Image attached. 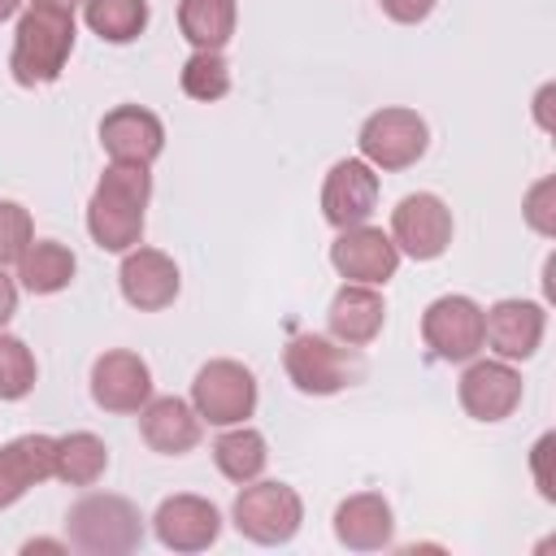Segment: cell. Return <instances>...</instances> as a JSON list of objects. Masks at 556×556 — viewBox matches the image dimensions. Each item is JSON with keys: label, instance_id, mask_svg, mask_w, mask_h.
<instances>
[{"label": "cell", "instance_id": "484cf974", "mask_svg": "<svg viewBox=\"0 0 556 556\" xmlns=\"http://www.w3.org/2000/svg\"><path fill=\"white\" fill-rule=\"evenodd\" d=\"M148 0H83L87 30L104 43H130L148 30Z\"/></svg>", "mask_w": 556, "mask_h": 556}, {"label": "cell", "instance_id": "cb8c5ba5", "mask_svg": "<svg viewBox=\"0 0 556 556\" xmlns=\"http://www.w3.org/2000/svg\"><path fill=\"white\" fill-rule=\"evenodd\" d=\"M213 465L222 469V478H230V482H252V478H261L265 473V465H269V443H265V434L261 430H252V426H222V434H217V443H213Z\"/></svg>", "mask_w": 556, "mask_h": 556}, {"label": "cell", "instance_id": "7402d4cb", "mask_svg": "<svg viewBox=\"0 0 556 556\" xmlns=\"http://www.w3.org/2000/svg\"><path fill=\"white\" fill-rule=\"evenodd\" d=\"M239 4L235 0H178V30L200 52H222L235 39Z\"/></svg>", "mask_w": 556, "mask_h": 556}, {"label": "cell", "instance_id": "836d02e7", "mask_svg": "<svg viewBox=\"0 0 556 556\" xmlns=\"http://www.w3.org/2000/svg\"><path fill=\"white\" fill-rule=\"evenodd\" d=\"M30 4H43V9H61V13H74L83 0H30Z\"/></svg>", "mask_w": 556, "mask_h": 556}, {"label": "cell", "instance_id": "30bf717a", "mask_svg": "<svg viewBox=\"0 0 556 556\" xmlns=\"http://www.w3.org/2000/svg\"><path fill=\"white\" fill-rule=\"evenodd\" d=\"M330 265L339 269V278L348 282H365V287H387L400 269V248L391 243L387 230L361 222V226H343L330 243Z\"/></svg>", "mask_w": 556, "mask_h": 556}, {"label": "cell", "instance_id": "9a60e30c", "mask_svg": "<svg viewBox=\"0 0 556 556\" xmlns=\"http://www.w3.org/2000/svg\"><path fill=\"white\" fill-rule=\"evenodd\" d=\"M374 208H378V174H374V165L361 161V156L334 161L326 182H321V217L334 230H343V226L369 222Z\"/></svg>", "mask_w": 556, "mask_h": 556}, {"label": "cell", "instance_id": "8fae6325", "mask_svg": "<svg viewBox=\"0 0 556 556\" xmlns=\"http://www.w3.org/2000/svg\"><path fill=\"white\" fill-rule=\"evenodd\" d=\"M521 374L513 369V361H465V374L456 382V395H460V408L473 417V421H504L517 413L521 404Z\"/></svg>", "mask_w": 556, "mask_h": 556}, {"label": "cell", "instance_id": "7c38bea8", "mask_svg": "<svg viewBox=\"0 0 556 556\" xmlns=\"http://www.w3.org/2000/svg\"><path fill=\"white\" fill-rule=\"evenodd\" d=\"M152 530H156L161 547L191 556V552H204V547L217 543V534H222V513H217L213 500L182 491V495H165V500L156 504Z\"/></svg>", "mask_w": 556, "mask_h": 556}, {"label": "cell", "instance_id": "4dcf8cb0", "mask_svg": "<svg viewBox=\"0 0 556 556\" xmlns=\"http://www.w3.org/2000/svg\"><path fill=\"white\" fill-rule=\"evenodd\" d=\"M378 4H382V13H387L391 22H400V26H417V22H426V17L434 13L439 0H378Z\"/></svg>", "mask_w": 556, "mask_h": 556}, {"label": "cell", "instance_id": "52a82bcc", "mask_svg": "<svg viewBox=\"0 0 556 556\" xmlns=\"http://www.w3.org/2000/svg\"><path fill=\"white\" fill-rule=\"evenodd\" d=\"M191 408L208 426H239L256 413V374L243 361H204L191 378Z\"/></svg>", "mask_w": 556, "mask_h": 556}, {"label": "cell", "instance_id": "ac0fdd59", "mask_svg": "<svg viewBox=\"0 0 556 556\" xmlns=\"http://www.w3.org/2000/svg\"><path fill=\"white\" fill-rule=\"evenodd\" d=\"M56 473V439L52 434H17L0 443V508H13L30 486Z\"/></svg>", "mask_w": 556, "mask_h": 556}, {"label": "cell", "instance_id": "e575fe53", "mask_svg": "<svg viewBox=\"0 0 556 556\" xmlns=\"http://www.w3.org/2000/svg\"><path fill=\"white\" fill-rule=\"evenodd\" d=\"M22 4H26V0H0V22L17 17V13H22Z\"/></svg>", "mask_w": 556, "mask_h": 556}, {"label": "cell", "instance_id": "e0dca14e", "mask_svg": "<svg viewBox=\"0 0 556 556\" xmlns=\"http://www.w3.org/2000/svg\"><path fill=\"white\" fill-rule=\"evenodd\" d=\"M100 143L109 152V161H126V165H152L165 152V126L152 109L143 104H117L104 113L100 122Z\"/></svg>", "mask_w": 556, "mask_h": 556}, {"label": "cell", "instance_id": "8992f818", "mask_svg": "<svg viewBox=\"0 0 556 556\" xmlns=\"http://www.w3.org/2000/svg\"><path fill=\"white\" fill-rule=\"evenodd\" d=\"M356 148H361V161H369L374 169H408L426 156L430 148V126L417 109H404V104H391V109H378L361 122V135H356Z\"/></svg>", "mask_w": 556, "mask_h": 556}, {"label": "cell", "instance_id": "1f68e13d", "mask_svg": "<svg viewBox=\"0 0 556 556\" xmlns=\"http://www.w3.org/2000/svg\"><path fill=\"white\" fill-rule=\"evenodd\" d=\"M13 313H17V282L4 274V265H0V330L13 321Z\"/></svg>", "mask_w": 556, "mask_h": 556}, {"label": "cell", "instance_id": "ffe728a7", "mask_svg": "<svg viewBox=\"0 0 556 556\" xmlns=\"http://www.w3.org/2000/svg\"><path fill=\"white\" fill-rule=\"evenodd\" d=\"M334 539L348 552H382L395 539V513L378 491H356L334 508Z\"/></svg>", "mask_w": 556, "mask_h": 556}, {"label": "cell", "instance_id": "44dd1931", "mask_svg": "<svg viewBox=\"0 0 556 556\" xmlns=\"http://www.w3.org/2000/svg\"><path fill=\"white\" fill-rule=\"evenodd\" d=\"M326 321H330V339L348 343V348H369L378 334H382V321H387V304L378 295V287H365V282H343L326 308Z\"/></svg>", "mask_w": 556, "mask_h": 556}, {"label": "cell", "instance_id": "83f0119b", "mask_svg": "<svg viewBox=\"0 0 556 556\" xmlns=\"http://www.w3.org/2000/svg\"><path fill=\"white\" fill-rule=\"evenodd\" d=\"M35 378H39V365L26 339L0 330V400H26L35 391Z\"/></svg>", "mask_w": 556, "mask_h": 556}, {"label": "cell", "instance_id": "ba28073f", "mask_svg": "<svg viewBox=\"0 0 556 556\" xmlns=\"http://www.w3.org/2000/svg\"><path fill=\"white\" fill-rule=\"evenodd\" d=\"M421 343L447 361L465 365L482 352V304L469 295H439L421 313Z\"/></svg>", "mask_w": 556, "mask_h": 556}, {"label": "cell", "instance_id": "d6986e66", "mask_svg": "<svg viewBox=\"0 0 556 556\" xmlns=\"http://www.w3.org/2000/svg\"><path fill=\"white\" fill-rule=\"evenodd\" d=\"M139 434L152 452L161 456H187L200 434H204V421L200 413L191 408V400H178V395H152L143 408H139Z\"/></svg>", "mask_w": 556, "mask_h": 556}, {"label": "cell", "instance_id": "6da1fadb", "mask_svg": "<svg viewBox=\"0 0 556 556\" xmlns=\"http://www.w3.org/2000/svg\"><path fill=\"white\" fill-rule=\"evenodd\" d=\"M152 200L148 165L109 161L91 200H87V235L100 252H130L143 239V208Z\"/></svg>", "mask_w": 556, "mask_h": 556}, {"label": "cell", "instance_id": "4316f807", "mask_svg": "<svg viewBox=\"0 0 556 556\" xmlns=\"http://www.w3.org/2000/svg\"><path fill=\"white\" fill-rule=\"evenodd\" d=\"M178 87H182V96H191V100H200V104L222 100V96L230 91V65H226V56L195 48V52L182 61V70H178Z\"/></svg>", "mask_w": 556, "mask_h": 556}, {"label": "cell", "instance_id": "d4e9b609", "mask_svg": "<svg viewBox=\"0 0 556 556\" xmlns=\"http://www.w3.org/2000/svg\"><path fill=\"white\" fill-rule=\"evenodd\" d=\"M109 469V447L91 430H70L56 439V473L65 486H96Z\"/></svg>", "mask_w": 556, "mask_h": 556}, {"label": "cell", "instance_id": "7a4b0ae2", "mask_svg": "<svg viewBox=\"0 0 556 556\" xmlns=\"http://www.w3.org/2000/svg\"><path fill=\"white\" fill-rule=\"evenodd\" d=\"M74 13L30 4L17 17L13 30V52H9V74L17 87H48L65 74V61L74 52Z\"/></svg>", "mask_w": 556, "mask_h": 556}, {"label": "cell", "instance_id": "5bb4252c", "mask_svg": "<svg viewBox=\"0 0 556 556\" xmlns=\"http://www.w3.org/2000/svg\"><path fill=\"white\" fill-rule=\"evenodd\" d=\"M91 400L104 413H139L152 400V369L139 352L113 348L91 365Z\"/></svg>", "mask_w": 556, "mask_h": 556}, {"label": "cell", "instance_id": "f546056e", "mask_svg": "<svg viewBox=\"0 0 556 556\" xmlns=\"http://www.w3.org/2000/svg\"><path fill=\"white\" fill-rule=\"evenodd\" d=\"M556 195V182L552 178H543V182H534L530 187V195H526V217H530V226L543 235V239H552L556 235V217H552V200Z\"/></svg>", "mask_w": 556, "mask_h": 556}, {"label": "cell", "instance_id": "277c9868", "mask_svg": "<svg viewBox=\"0 0 556 556\" xmlns=\"http://www.w3.org/2000/svg\"><path fill=\"white\" fill-rule=\"evenodd\" d=\"M282 369L304 395H339L343 387L365 378V356L361 348H348L326 334H295L282 348Z\"/></svg>", "mask_w": 556, "mask_h": 556}, {"label": "cell", "instance_id": "4fadbf2b", "mask_svg": "<svg viewBox=\"0 0 556 556\" xmlns=\"http://www.w3.org/2000/svg\"><path fill=\"white\" fill-rule=\"evenodd\" d=\"M547 308L534 300H495L482 308V348H491L500 361H530L543 343Z\"/></svg>", "mask_w": 556, "mask_h": 556}, {"label": "cell", "instance_id": "2e32d148", "mask_svg": "<svg viewBox=\"0 0 556 556\" xmlns=\"http://www.w3.org/2000/svg\"><path fill=\"white\" fill-rule=\"evenodd\" d=\"M117 282H122V295L130 308L139 313H161L178 300V265L169 252L161 248H130L122 252V269H117Z\"/></svg>", "mask_w": 556, "mask_h": 556}, {"label": "cell", "instance_id": "f1b7e54d", "mask_svg": "<svg viewBox=\"0 0 556 556\" xmlns=\"http://www.w3.org/2000/svg\"><path fill=\"white\" fill-rule=\"evenodd\" d=\"M35 243V222L17 200H0V265H17Z\"/></svg>", "mask_w": 556, "mask_h": 556}, {"label": "cell", "instance_id": "603a6c76", "mask_svg": "<svg viewBox=\"0 0 556 556\" xmlns=\"http://www.w3.org/2000/svg\"><path fill=\"white\" fill-rule=\"evenodd\" d=\"M74 269H78V261H74V252H70L65 243H56V239H35V243L22 252V261H17V282H22L30 295H56V291H65V287L74 282Z\"/></svg>", "mask_w": 556, "mask_h": 556}, {"label": "cell", "instance_id": "5b68a950", "mask_svg": "<svg viewBox=\"0 0 556 556\" xmlns=\"http://www.w3.org/2000/svg\"><path fill=\"white\" fill-rule=\"evenodd\" d=\"M230 521L243 539L261 543V547H282L300 534V521H304V500L295 486L287 482H265V478H252L243 482V491L235 495L230 504Z\"/></svg>", "mask_w": 556, "mask_h": 556}, {"label": "cell", "instance_id": "9c48e42d", "mask_svg": "<svg viewBox=\"0 0 556 556\" xmlns=\"http://www.w3.org/2000/svg\"><path fill=\"white\" fill-rule=\"evenodd\" d=\"M391 243L400 256L439 261L452 248V208L434 191H413L391 208Z\"/></svg>", "mask_w": 556, "mask_h": 556}, {"label": "cell", "instance_id": "3957f363", "mask_svg": "<svg viewBox=\"0 0 556 556\" xmlns=\"http://www.w3.org/2000/svg\"><path fill=\"white\" fill-rule=\"evenodd\" d=\"M65 534L87 556H126L143 543V517L126 495L91 491L70 504Z\"/></svg>", "mask_w": 556, "mask_h": 556}, {"label": "cell", "instance_id": "d6a6232c", "mask_svg": "<svg viewBox=\"0 0 556 556\" xmlns=\"http://www.w3.org/2000/svg\"><path fill=\"white\" fill-rule=\"evenodd\" d=\"M22 552H65V543L61 539H30Z\"/></svg>", "mask_w": 556, "mask_h": 556}]
</instances>
